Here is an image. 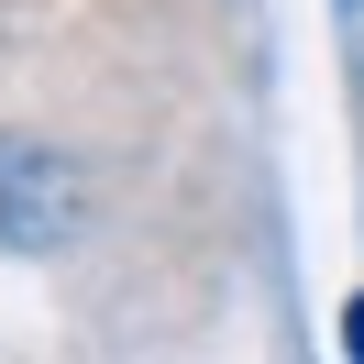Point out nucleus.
<instances>
[{"label": "nucleus", "instance_id": "f257e3e1", "mask_svg": "<svg viewBox=\"0 0 364 364\" xmlns=\"http://www.w3.org/2000/svg\"><path fill=\"white\" fill-rule=\"evenodd\" d=\"M342 353L364 364V287H353V309H342Z\"/></svg>", "mask_w": 364, "mask_h": 364}]
</instances>
